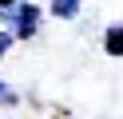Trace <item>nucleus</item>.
Listing matches in <instances>:
<instances>
[{
    "instance_id": "1",
    "label": "nucleus",
    "mask_w": 123,
    "mask_h": 119,
    "mask_svg": "<svg viewBox=\"0 0 123 119\" xmlns=\"http://www.w3.org/2000/svg\"><path fill=\"white\" fill-rule=\"evenodd\" d=\"M48 12L60 16V20H75V16H80V0H52Z\"/></svg>"
},
{
    "instance_id": "2",
    "label": "nucleus",
    "mask_w": 123,
    "mask_h": 119,
    "mask_svg": "<svg viewBox=\"0 0 123 119\" xmlns=\"http://www.w3.org/2000/svg\"><path fill=\"white\" fill-rule=\"evenodd\" d=\"M103 44H107V52H111V56L123 52V32H119V24H111V28L103 32Z\"/></svg>"
},
{
    "instance_id": "3",
    "label": "nucleus",
    "mask_w": 123,
    "mask_h": 119,
    "mask_svg": "<svg viewBox=\"0 0 123 119\" xmlns=\"http://www.w3.org/2000/svg\"><path fill=\"white\" fill-rule=\"evenodd\" d=\"M0 103H4V107H12V103H16V91H12L4 79H0Z\"/></svg>"
},
{
    "instance_id": "4",
    "label": "nucleus",
    "mask_w": 123,
    "mask_h": 119,
    "mask_svg": "<svg viewBox=\"0 0 123 119\" xmlns=\"http://www.w3.org/2000/svg\"><path fill=\"white\" fill-rule=\"evenodd\" d=\"M12 44H16V40H12V36H8V32H4V28H0V56H4V52H8V48H12Z\"/></svg>"
}]
</instances>
